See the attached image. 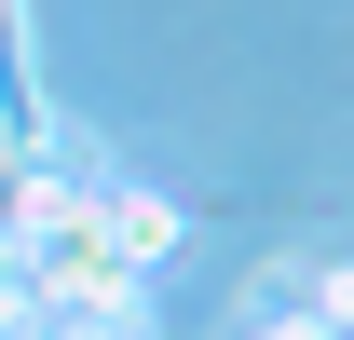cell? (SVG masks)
Instances as JSON below:
<instances>
[{"mask_svg": "<svg viewBox=\"0 0 354 340\" xmlns=\"http://www.w3.org/2000/svg\"><path fill=\"white\" fill-rule=\"evenodd\" d=\"M14 327H28V272H0V340H14Z\"/></svg>", "mask_w": 354, "mask_h": 340, "instance_id": "6", "label": "cell"}, {"mask_svg": "<svg viewBox=\"0 0 354 340\" xmlns=\"http://www.w3.org/2000/svg\"><path fill=\"white\" fill-rule=\"evenodd\" d=\"M28 327H68V340H164V313H150V272H123V258H95V245H41V258H28Z\"/></svg>", "mask_w": 354, "mask_h": 340, "instance_id": "1", "label": "cell"}, {"mask_svg": "<svg viewBox=\"0 0 354 340\" xmlns=\"http://www.w3.org/2000/svg\"><path fill=\"white\" fill-rule=\"evenodd\" d=\"M300 313H313L327 340H354V258H327V272H313V299H300Z\"/></svg>", "mask_w": 354, "mask_h": 340, "instance_id": "3", "label": "cell"}, {"mask_svg": "<svg viewBox=\"0 0 354 340\" xmlns=\"http://www.w3.org/2000/svg\"><path fill=\"white\" fill-rule=\"evenodd\" d=\"M14 340H68V327H14Z\"/></svg>", "mask_w": 354, "mask_h": 340, "instance_id": "7", "label": "cell"}, {"mask_svg": "<svg viewBox=\"0 0 354 340\" xmlns=\"http://www.w3.org/2000/svg\"><path fill=\"white\" fill-rule=\"evenodd\" d=\"M245 340H327V327H313V313H259Z\"/></svg>", "mask_w": 354, "mask_h": 340, "instance_id": "5", "label": "cell"}, {"mask_svg": "<svg viewBox=\"0 0 354 340\" xmlns=\"http://www.w3.org/2000/svg\"><path fill=\"white\" fill-rule=\"evenodd\" d=\"M28 258H41V232H28V218H0V272H28Z\"/></svg>", "mask_w": 354, "mask_h": 340, "instance_id": "4", "label": "cell"}, {"mask_svg": "<svg viewBox=\"0 0 354 340\" xmlns=\"http://www.w3.org/2000/svg\"><path fill=\"white\" fill-rule=\"evenodd\" d=\"M68 245L123 258V272H164V258L191 245V218H177L164 191H82V232H68Z\"/></svg>", "mask_w": 354, "mask_h": 340, "instance_id": "2", "label": "cell"}]
</instances>
